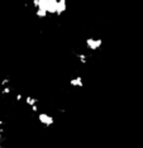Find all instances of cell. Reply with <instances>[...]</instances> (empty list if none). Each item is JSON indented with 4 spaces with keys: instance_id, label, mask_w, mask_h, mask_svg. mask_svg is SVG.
Instances as JSON below:
<instances>
[{
    "instance_id": "277c9868",
    "label": "cell",
    "mask_w": 143,
    "mask_h": 148,
    "mask_svg": "<svg viewBox=\"0 0 143 148\" xmlns=\"http://www.w3.org/2000/svg\"><path fill=\"white\" fill-rule=\"evenodd\" d=\"M70 84L72 87H81L82 86V77H80V76L72 77V79L70 80Z\"/></svg>"
},
{
    "instance_id": "6da1fadb",
    "label": "cell",
    "mask_w": 143,
    "mask_h": 148,
    "mask_svg": "<svg viewBox=\"0 0 143 148\" xmlns=\"http://www.w3.org/2000/svg\"><path fill=\"white\" fill-rule=\"evenodd\" d=\"M36 15L38 18H46L47 15H61L66 10L65 0H34Z\"/></svg>"
},
{
    "instance_id": "7a4b0ae2",
    "label": "cell",
    "mask_w": 143,
    "mask_h": 148,
    "mask_svg": "<svg viewBox=\"0 0 143 148\" xmlns=\"http://www.w3.org/2000/svg\"><path fill=\"white\" fill-rule=\"evenodd\" d=\"M38 120H39V123L42 124V125H45V127H51L53 124V116L51 115L50 113H38Z\"/></svg>"
},
{
    "instance_id": "3957f363",
    "label": "cell",
    "mask_w": 143,
    "mask_h": 148,
    "mask_svg": "<svg viewBox=\"0 0 143 148\" xmlns=\"http://www.w3.org/2000/svg\"><path fill=\"white\" fill-rule=\"evenodd\" d=\"M101 43H103V41L99 38H87L86 39V47L89 49H91V51H96V49L100 48Z\"/></svg>"
}]
</instances>
